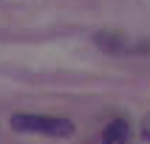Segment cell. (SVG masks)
Returning a JSON list of instances; mask_svg holds the SVG:
<instances>
[{
	"instance_id": "1",
	"label": "cell",
	"mask_w": 150,
	"mask_h": 144,
	"mask_svg": "<svg viewBox=\"0 0 150 144\" xmlns=\"http://www.w3.org/2000/svg\"><path fill=\"white\" fill-rule=\"evenodd\" d=\"M14 133H34L48 136V138H71L74 136V122L62 116H48V113H14L8 119Z\"/></svg>"
},
{
	"instance_id": "2",
	"label": "cell",
	"mask_w": 150,
	"mask_h": 144,
	"mask_svg": "<svg viewBox=\"0 0 150 144\" xmlns=\"http://www.w3.org/2000/svg\"><path fill=\"white\" fill-rule=\"evenodd\" d=\"M93 42L96 48L105 51V54H113V57H127V54H147L150 42L139 40L127 31H119V28H102V31L93 34Z\"/></svg>"
},
{
	"instance_id": "3",
	"label": "cell",
	"mask_w": 150,
	"mask_h": 144,
	"mask_svg": "<svg viewBox=\"0 0 150 144\" xmlns=\"http://www.w3.org/2000/svg\"><path fill=\"white\" fill-rule=\"evenodd\" d=\"M93 144H130V124L125 119H113Z\"/></svg>"
},
{
	"instance_id": "4",
	"label": "cell",
	"mask_w": 150,
	"mask_h": 144,
	"mask_svg": "<svg viewBox=\"0 0 150 144\" xmlns=\"http://www.w3.org/2000/svg\"><path fill=\"white\" fill-rule=\"evenodd\" d=\"M142 138H144V141H150V113L142 119Z\"/></svg>"
}]
</instances>
